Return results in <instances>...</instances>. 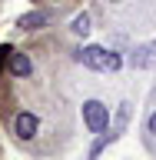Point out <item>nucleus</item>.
Instances as JSON below:
<instances>
[{
  "mask_svg": "<svg viewBox=\"0 0 156 160\" xmlns=\"http://www.w3.org/2000/svg\"><path fill=\"white\" fill-rule=\"evenodd\" d=\"M77 60L83 63V67H90V70H100V73H116V70L123 67L120 53H113V50H106V47H100V43H90V47L77 50Z\"/></svg>",
  "mask_w": 156,
  "mask_h": 160,
  "instance_id": "1",
  "label": "nucleus"
},
{
  "mask_svg": "<svg viewBox=\"0 0 156 160\" xmlns=\"http://www.w3.org/2000/svg\"><path fill=\"white\" fill-rule=\"evenodd\" d=\"M73 33H77V37H87L90 33V13H80V17L73 20Z\"/></svg>",
  "mask_w": 156,
  "mask_h": 160,
  "instance_id": "6",
  "label": "nucleus"
},
{
  "mask_svg": "<svg viewBox=\"0 0 156 160\" xmlns=\"http://www.w3.org/2000/svg\"><path fill=\"white\" fill-rule=\"evenodd\" d=\"M146 133H156V110L146 117Z\"/></svg>",
  "mask_w": 156,
  "mask_h": 160,
  "instance_id": "7",
  "label": "nucleus"
},
{
  "mask_svg": "<svg viewBox=\"0 0 156 160\" xmlns=\"http://www.w3.org/2000/svg\"><path fill=\"white\" fill-rule=\"evenodd\" d=\"M53 3H57V0H53Z\"/></svg>",
  "mask_w": 156,
  "mask_h": 160,
  "instance_id": "9",
  "label": "nucleus"
},
{
  "mask_svg": "<svg viewBox=\"0 0 156 160\" xmlns=\"http://www.w3.org/2000/svg\"><path fill=\"white\" fill-rule=\"evenodd\" d=\"M83 123H87L90 133H103L110 127V107L100 100H87L83 103Z\"/></svg>",
  "mask_w": 156,
  "mask_h": 160,
  "instance_id": "3",
  "label": "nucleus"
},
{
  "mask_svg": "<svg viewBox=\"0 0 156 160\" xmlns=\"http://www.w3.org/2000/svg\"><path fill=\"white\" fill-rule=\"evenodd\" d=\"M130 67H133V70L156 67V40H149V43H139V47H133V53H130Z\"/></svg>",
  "mask_w": 156,
  "mask_h": 160,
  "instance_id": "4",
  "label": "nucleus"
},
{
  "mask_svg": "<svg viewBox=\"0 0 156 160\" xmlns=\"http://www.w3.org/2000/svg\"><path fill=\"white\" fill-rule=\"evenodd\" d=\"M110 3H120V0H110Z\"/></svg>",
  "mask_w": 156,
  "mask_h": 160,
  "instance_id": "8",
  "label": "nucleus"
},
{
  "mask_svg": "<svg viewBox=\"0 0 156 160\" xmlns=\"http://www.w3.org/2000/svg\"><path fill=\"white\" fill-rule=\"evenodd\" d=\"M50 23V10H30V13H23V17L17 20L20 30H40Z\"/></svg>",
  "mask_w": 156,
  "mask_h": 160,
  "instance_id": "5",
  "label": "nucleus"
},
{
  "mask_svg": "<svg viewBox=\"0 0 156 160\" xmlns=\"http://www.w3.org/2000/svg\"><path fill=\"white\" fill-rule=\"evenodd\" d=\"M10 133L17 143H30V140H37L40 133V117L37 113H30V110H17L13 120H10Z\"/></svg>",
  "mask_w": 156,
  "mask_h": 160,
  "instance_id": "2",
  "label": "nucleus"
}]
</instances>
